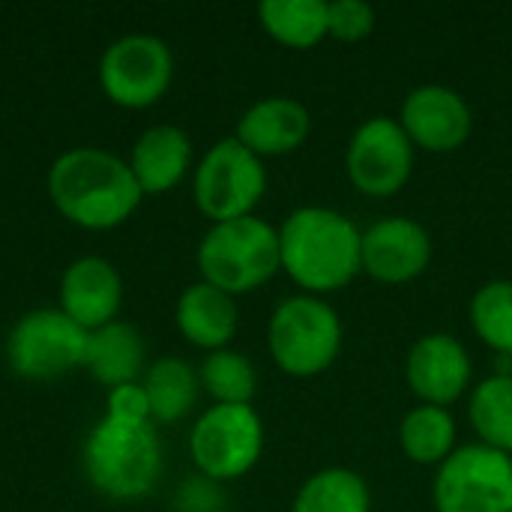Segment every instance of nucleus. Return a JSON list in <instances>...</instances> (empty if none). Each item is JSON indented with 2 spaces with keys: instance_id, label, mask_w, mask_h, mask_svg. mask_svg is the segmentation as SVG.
<instances>
[{
  "instance_id": "f257e3e1",
  "label": "nucleus",
  "mask_w": 512,
  "mask_h": 512,
  "mask_svg": "<svg viewBox=\"0 0 512 512\" xmlns=\"http://www.w3.org/2000/svg\"><path fill=\"white\" fill-rule=\"evenodd\" d=\"M279 261L303 294L342 291L363 273V231L333 207H297L279 225Z\"/></svg>"
},
{
  "instance_id": "f03ea898",
  "label": "nucleus",
  "mask_w": 512,
  "mask_h": 512,
  "mask_svg": "<svg viewBox=\"0 0 512 512\" xmlns=\"http://www.w3.org/2000/svg\"><path fill=\"white\" fill-rule=\"evenodd\" d=\"M48 192L69 222L90 231L126 222L144 195L129 162L96 147L63 153L48 171Z\"/></svg>"
},
{
  "instance_id": "7ed1b4c3",
  "label": "nucleus",
  "mask_w": 512,
  "mask_h": 512,
  "mask_svg": "<svg viewBox=\"0 0 512 512\" xmlns=\"http://www.w3.org/2000/svg\"><path fill=\"white\" fill-rule=\"evenodd\" d=\"M84 474L111 501L147 498L162 474V444L153 423H117L105 417L84 444Z\"/></svg>"
},
{
  "instance_id": "20e7f679",
  "label": "nucleus",
  "mask_w": 512,
  "mask_h": 512,
  "mask_svg": "<svg viewBox=\"0 0 512 512\" xmlns=\"http://www.w3.org/2000/svg\"><path fill=\"white\" fill-rule=\"evenodd\" d=\"M201 282L240 297L264 288L279 270V228L258 216L213 225L198 246Z\"/></svg>"
},
{
  "instance_id": "39448f33",
  "label": "nucleus",
  "mask_w": 512,
  "mask_h": 512,
  "mask_svg": "<svg viewBox=\"0 0 512 512\" xmlns=\"http://www.w3.org/2000/svg\"><path fill=\"white\" fill-rule=\"evenodd\" d=\"M345 345L339 312L312 294L285 297L267 324V348L273 363L291 378H315L327 372Z\"/></svg>"
},
{
  "instance_id": "423d86ee",
  "label": "nucleus",
  "mask_w": 512,
  "mask_h": 512,
  "mask_svg": "<svg viewBox=\"0 0 512 512\" xmlns=\"http://www.w3.org/2000/svg\"><path fill=\"white\" fill-rule=\"evenodd\" d=\"M189 453L198 474L216 483L240 480L264 453V423L252 405H213L195 420Z\"/></svg>"
},
{
  "instance_id": "0eeeda50",
  "label": "nucleus",
  "mask_w": 512,
  "mask_h": 512,
  "mask_svg": "<svg viewBox=\"0 0 512 512\" xmlns=\"http://www.w3.org/2000/svg\"><path fill=\"white\" fill-rule=\"evenodd\" d=\"M192 192L198 210L213 225L252 216L267 192L264 162L237 138H222L204 153L201 165L195 168Z\"/></svg>"
},
{
  "instance_id": "6e6552de",
  "label": "nucleus",
  "mask_w": 512,
  "mask_h": 512,
  "mask_svg": "<svg viewBox=\"0 0 512 512\" xmlns=\"http://www.w3.org/2000/svg\"><path fill=\"white\" fill-rule=\"evenodd\" d=\"M432 501L438 512H512V456L465 444L438 468Z\"/></svg>"
},
{
  "instance_id": "1a4fd4ad",
  "label": "nucleus",
  "mask_w": 512,
  "mask_h": 512,
  "mask_svg": "<svg viewBox=\"0 0 512 512\" xmlns=\"http://www.w3.org/2000/svg\"><path fill=\"white\" fill-rule=\"evenodd\" d=\"M87 339L90 333L60 309H36L12 327L6 339V360L18 378L54 381L84 366Z\"/></svg>"
},
{
  "instance_id": "9d476101",
  "label": "nucleus",
  "mask_w": 512,
  "mask_h": 512,
  "mask_svg": "<svg viewBox=\"0 0 512 512\" xmlns=\"http://www.w3.org/2000/svg\"><path fill=\"white\" fill-rule=\"evenodd\" d=\"M417 147L393 117H369L360 123L345 150V171L357 192L369 198H393L414 174Z\"/></svg>"
},
{
  "instance_id": "9b49d317",
  "label": "nucleus",
  "mask_w": 512,
  "mask_h": 512,
  "mask_svg": "<svg viewBox=\"0 0 512 512\" xmlns=\"http://www.w3.org/2000/svg\"><path fill=\"white\" fill-rule=\"evenodd\" d=\"M174 78L171 48L144 33L117 39L99 63V81L105 96L123 108H150L156 105Z\"/></svg>"
},
{
  "instance_id": "f8f14e48",
  "label": "nucleus",
  "mask_w": 512,
  "mask_h": 512,
  "mask_svg": "<svg viewBox=\"0 0 512 512\" xmlns=\"http://www.w3.org/2000/svg\"><path fill=\"white\" fill-rule=\"evenodd\" d=\"M399 126L417 150L453 153L468 144L474 114L459 90L444 84H423L405 96Z\"/></svg>"
},
{
  "instance_id": "ddd939ff",
  "label": "nucleus",
  "mask_w": 512,
  "mask_h": 512,
  "mask_svg": "<svg viewBox=\"0 0 512 512\" xmlns=\"http://www.w3.org/2000/svg\"><path fill=\"white\" fill-rule=\"evenodd\" d=\"M471 378V354L450 333H426L405 357V381L420 405L450 408L471 390Z\"/></svg>"
},
{
  "instance_id": "4468645a",
  "label": "nucleus",
  "mask_w": 512,
  "mask_h": 512,
  "mask_svg": "<svg viewBox=\"0 0 512 512\" xmlns=\"http://www.w3.org/2000/svg\"><path fill=\"white\" fill-rule=\"evenodd\" d=\"M432 264L429 231L408 216H390L363 231V273L381 285H405Z\"/></svg>"
},
{
  "instance_id": "2eb2a0df",
  "label": "nucleus",
  "mask_w": 512,
  "mask_h": 512,
  "mask_svg": "<svg viewBox=\"0 0 512 512\" xmlns=\"http://www.w3.org/2000/svg\"><path fill=\"white\" fill-rule=\"evenodd\" d=\"M123 303V282L114 264L87 255L66 267L60 279V312L81 330L93 333L114 321Z\"/></svg>"
},
{
  "instance_id": "dca6fc26",
  "label": "nucleus",
  "mask_w": 512,
  "mask_h": 512,
  "mask_svg": "<svg viewBox=\"0 0 512 512\" xmlns=\"http://www.w3.org/2000/svg\"><path fill=\"white\" fill-rule=\"evenodd\" d=\"M312 132V117L306 105L291 96H267L255 102L237 123V141L258 159L285 156L306 144Z\"/></svg>"
},
{
  "instance_id": "f3484780",
  "label": "nucleus",
  "mask_w": 512,
  "mask_h": 512,
  "mask_svg": "<svg viewBox=\"0 0 512 512\" xmlns=\"http://www.w3.org/2000/svg\"><path fill=\"white\" fill-rule=\"evenodd\" d=\"M174 318L183 339L210 354L228 348L240 321L234 297L207 282H195L180 294Z\"/></svg>"
},
{
  "instance_id": "a211bd4d",
  "label": "nucleus",
  "mask_w": 512,
  "mask_h": 512,
  "mask_svg": "<svg viewBox=\"0 0 512 512\" xmlns=\"http://www.w3.org/2000/svg\"><path fill=\"white\" fill-rule=\"evenodd\" d=\"M192 141L177 126H153L132 147L129 168L144 195L171 192L189 171Z\"/></svg>"
},
{
  "instance_id": "6ab92c4d",
  "label": "nucleus",
  "mask_w": 512,
  "mask_h": 512,
  "mask_svg": "<svg viewBox=\"0 0 512 512\" xmlns=\"http://www.w3.org/2000/svg\"><path fill=\"white\" fill-rule=\"evenodd\" d=\"M144 354L147 348L138 327L126 321H111L90 333L84 366L99 384L114 390L123 384H138V375L144 369Z\"/></svg>"
},
{
  "instance_id": "aec40b11",
  "label": "nucleus",
  "mask_w": 512,
  "mask_h": 512,
  "mask_svg": "<svg viewBox=\"0 0 512 512\" xmlns=\"http://www.w3.org/2000/svg\"><path fill=\"white\" fill-rule=\"evenodd\" d=\"M141 387L150 402V417L156 423H177L195 408L201 375L180 357H162L144 372Z\"/></svg>"
},
{
  "instance_id": "412c9836",
  "label": "nucleus",
  "mask_w": 512,
  "mask_h": 512,
  "mask_svg": "<svg viewBox=\"0 0 512 512\" xmlns=\"http://www.w3.org/2000/svg\"><path fill=\"white\" fill-rule=\"evenodd\" d=\"M399 447L408 462L423 468H441L456 453V420L450 408L417 405L399 426Z\"/></svg>"
},
{
  "instance_id": "4be33fe9",
  "label": "nucleus",
  "mask_w": 512,
  "mask_h": 512,
  "mask_svg": "<svg viewBox=\"0 0 512 512\" xmlns=\"http://www.w3.org/2000/svg\"><path fill=\"white\" fill-rule=\"evenodd\" d=\"M261 27L288 48H315L327 39V0H264L258 6Z\"/></svg>"
},
{
  "instance_id": "5701e85b",
  "label": "nucleus",
  "mask_w": 512,
  "mask_h": 512,
  "mask_svg": "<svg viewBox=\"0 0 512 512\" xmlns=\"http://www.w3.org/2000/svg\"><path fill=\"white\" fill-rule=\"evenodd\" d=\"M468 420L480 444L512 456V375H489L471 387Z\"/></svg>"
},
{
  "instance_id": "b1692460",
  "label": "nucleus",
  "mask_w": 512,
  "mask_h": 512,
  "mask_svg": "<svg viewBox=\"0 0 512 512\" xmlns=\"http://www.w3.org/2000/svg\"><path fill=\"white\" fill-rule=\"evenodd\" d=\"M291 512H372V492L357 471L324 468L300 486Z\"/></svg>"
},
{
  "instance_id": "393cba45",
  "label": "nucleus",
  "mask_w": 512,
  "mask_h": 512,
  "mask_svg": "<svg viewBox=\"0 0 512 512\" xmlns=\"http://www.w3.org/2000/svg\"><path fill=\"white\" fill-rule=\"evenodd\" d=\"M471 327L483 345L512 360V282L492 279L471 297Z\"/></svg>"
},
{
  "instance_id": "a878e982",
  "label": "nucleus",
  "mask_w": 512,
  "mask_h": 512,
  "mask_svg": "<svg viewBox=\"0 0 512 512\" xmlns=\"http://www.w3.org/2000/svg\"><path fill=\"white\" fill-rule=\"evenodd\" d=\"M201 384L216 399V405H252L258 375L246 354L222 348L207 354L201 366Z\"/></svg>"
},
{
  "instance_id": "bb28decb",
  "label": "nucleus",
  "mask_w": 512,
  "mask_h": 512,
  "mask_svg": "<svg viewBox=\"0 0 512 512\" xmlns=\"http://www.w3.org/2000/svg\"><path fill=\"white\" fill-rule=\"evenodd\" d=\"M375 30V9L363 0L327 3V36L339 42H360Z\"/></svg>"
},
{
  "instance_id": "cd10ccee",
  "label": "nucleus",
  "mask_w": 512,
  "mask_h": 512,
  "mask_svg": "<svg viewBox=\"0 0 512 512\" xmlns=\"http://www.w3.org/2000/svg\"><path fill=\"white\" fill-rule=\"evenodd\" d=\"M174 512H225L228 510V498L222 492V483L204 477V474H192L186 477L171 501Z\"/></svg>"
},
{
  "instance_id": "c85d7f7f",
  "label": "nucleus",
  "mask_w": 512,
  "mask_h": 512,
  "mask_svg": "<svg viewBox=\"0 0 512 512\" xmlns=\"http://www.w3.org/2000/svg\"><path fill=\"white\" fill-rule=\"evenodd\" d=\"M117 423H153L150 402L141 384H123L108 393V414Z\"/></svg>"
}]
</instances>
